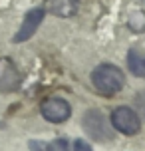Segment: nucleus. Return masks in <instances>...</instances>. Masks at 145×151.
<instances>
[{"instance_id":"obj_3","label":"nucleus","mask_w":145,"mask_h":151,"mask_svg":"<svg viewBox=\"0 0 145 151\" xmlns=\"http://www.w3.org/2000/svg\"><path fill=\"white\" fill-rule=\"evenodd\" d=\"M84 129L90 137H93L95 141H111L113 139V131L111 125L107 123V119L103 117L101 111L90 109L84 115Z\"/></svg>"},{"instance_id":"obj_9","label":"nucleus","mask_w":145,"mask_h":151,"mask_svg":"<svg viewBox=\"0 0 145 151\" xmlns=\"http://www.w3.org/2000/svg\"><path fill=\"white\" fill-rule=\"evenodd\" d=\"M129 28L135 32H145V12H133L129 18Z\"/></svg>"},{"instance_id":"obj_6","label":"nucleus","mask_w":145,"mask_h":151,"mask_svg":"<svg viewBox=\"0 0 145 151\" xmlns=\"http://www.w3.org/2000/svg\"><path fill=\"white\" fill-rule=\"evenodd\" d=\"M44 16H46V10H44V8H32L30 12L24 16L22 26L18 28V32L14 34V38H12V40H14L16 44H20V42H26V40H30V38L36 34L38 26L42 24Z\"/></svg>"},{"instance_id":"obj_1","label":"nucleus","mask_w":145,"mask_h":151,"mask_svg":"<svg viewBox=\"0 0 145 151\" xmlns=\"http://www.w3.org/2000/svg\"><path fill=\"white\" fill-rule=\"evenodd\" d=\"M92 83L101 96L111 98V96H115V93H119L123 90L125 76L113 64H99L98 68L92 72Z\"/></svg>"},{"instance_id":"obj_12","label":"nucleus","mask_w":145,"mask_h":151,"mask_svg":"<svg viewBox=\"0 0 145 151\" xmlns=\"http://www.w3.org/2000/svg\"><path fill=\"white\" fill-rule=\"evenodd\" d=\"M74 151H92V147L85 143L84 139H78L76 143H74Z\"/></svg>"},{"instance_id":"obj_10","label":"nucleus","mask_w":145,"mask_h":151,"mask_svg":"<svg viewBox=\"0 0 145 151\" xmlns=\"http://www.w3.org/2000/svg\"><path fill=\"white\" fill-rule=\"evenodd\" d=\"M135 106H137L139 113L143 115V119H145V90H143V91H139L137 96H135Z\"/></svg>"},{"instance_id":"obj_2","label":"nucleus","mask_w":145,"mask_h":151,"mask_svg":"<svg viewBox=\"0 0 145 151\" xmlns=\"http://www.w3.org/2000/svg\"><path fill=\"white\" fill-rule=\"evenodd\" d=\"M111 127L117 129L123 135H135L141 129V119L135 113V109H131L127 106H119L111 111Z\"/></svg>"},{"instance_id":"obj_13","label":"nucleus","mask_w":145,"mask_h":151,"mask_svg":"<svg viewBox=\"0 0 145 151\" xmlns=\"http://www.w3.org/2000/svg\"><path fill=\"white\" fill-rule=\"evenodd\" d=\"M143 2H145V0H143Z\"/></svg>"},{"instance_id":"obj_8","label":"nucleus","mask_w":145,"mask_h":151,"mask_svg":"<svg viewBox=\"0 0 145 151\" xmlns=\"http://www.w3.org/2000/svg\"><path fill=\"white\" fill-rule=\"evenodd\" d=\"M127 68L135 78H145V56L137 50L127 52Z\"/></svg>"},{"instance_id":"obj_11","label":"nucleus","mask_w":145,"mask_h":151,"mask_svg":"<svg viewBox=\"0 0 145 151\" xmlns=\"http://www.w3.org/2000/svg\"><path fill=\"white\" fill-rule=\"evenodd\" d=\"M48 151H68V143H66V139H56L54 143L48 145Z\"/></svg>"},{"instance_id":"obj_5","label":"nucleus","mask_w":145,"mask_h":151,"mask_svg":"<svg viewBox=\"0 0 145 151\" xmlns=\"http://www.w3.org/2000/svg\"><path fill=\"white\" fill-rule=\"evenodd\" d=\"M22 76L10 58H0V93H12L20 88Z\"/></svg>"},{"instance_id":"obj_4","label":"nucleus","mask_w":145,"mask_h":151,"mask_svg":"<svg viewBox=\"0 0 145 151\" xmlns=\"http://www.w3.org/2000/svg\"><path fill=\"white\" fill-rule=\"evenodd\" d=\"M40 111H42V117L48 119L50 123H64L72 115V107L62 98H48L42 101Z\"/></svg>"},{"instance_id":"obj_7","label":"nucleus","mask_w":145,"mask_h":151,"mask_svg":"<svg viewBox=\"0 0 145 151\" xmlns=\"http://www.w3.org/2000/svg\"><path fill=\"white\" fill-rule=\"evenodd\" d=\"M80 2L78 0H50L48 2V12L60 18H72L76 16Z\"/></svg>"}]
</instances>
